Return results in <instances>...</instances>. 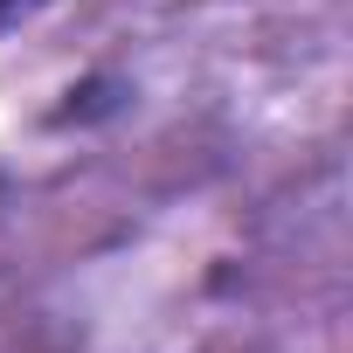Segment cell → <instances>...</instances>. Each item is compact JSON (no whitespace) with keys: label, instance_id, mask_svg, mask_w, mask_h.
Wrapping results in <instances>:
<instances>
[{"label":"cell","instance_id":"6da1fadb","mask_svg":"<svg viewBox=\"0 0 353 353\" xmlns=\"http://www.w3.org/2000/svg\"><path fill=\"white\" fill-rule=\"evenodd\" d=\"M35 8H42V0H0V28H14V21L35 14Z\"/></svg>","mask_w":353,"mask_h":353}]
</instances>
